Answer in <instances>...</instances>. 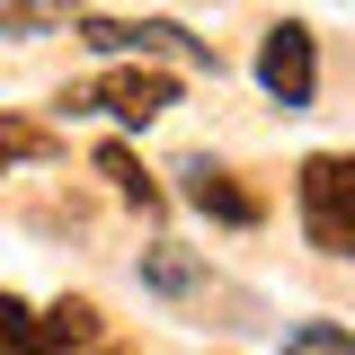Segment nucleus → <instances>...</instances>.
<instances>
[{
    "label": "nucleus",
    "instance_id": "9d476101",
    "mask_svg": "<svg viewBox=\"0 0 355 355\" xmlns=\"http://www.w3.org/2000/svg\"><path fill=\"white\" fill-rule=\"evenodd\" d=\"M18 160H53V133L27 125V116H9V125H0V169H18Z\"/></svg>",
    "mask_w": 355,
    "mask_h": 355
},
{
    "label": "nucleus",
    "instance_id": "f8f14e48",
    "mask_svg": "<svg viewBox=\"0 0 355 355\" xmlns=\"http://www.w3.org/2000/svg\"><path fill=\"white\" fill-rule=\"evenodd\" d=\"M0 347H18V355H36V311L18 302V293H0Z\"/></svg>",
    "mask_w": 355,
    "mask_h": 355
},
{
    "label": "nucleus",
    "instance_id": "7ed1b4c3",
    "mask_svg": "<svg viewBox=\"0 0 355 355\" xmlns=\"http://www.w3.org/2000/svg\"><path fill=\"white\" fill-rule=\"evenodd\" d=\"M71 36H80L89 53H133V62H142V53H169V62H187V71H222L214 44H196L178 18H80Z\"/></svg>",
    "mask_w": 355,
    "mask_h": 355
},
{
    "label": "nucleus",
    "instance_id": "39448f33",
    "mask_svg": "<svg viewBox=\"0 0 355 355\" xmlns=\"http://www.w3.org/2000/svg\"><path fill=\"white\" fill-rule=\"evenodd\" d=\"M178 196H187L196 214L231 222V231H249V222H266V205H258V196H249V187H240L231 169H222V160H205V151H196V160H178Z\"/></svg>",
    "mask_w": 355,
    "mask_h": 355
},
{
    "label": "nucleus",
    "instance_id": "f257e3e1",
    "mask_svg": "<svg viewBox=\"0 0 355 355\" xmlns=\"http://www.w3.org/2000/svg\"><path fill=\"white\" fill-rule=\"evenodd\" d=\"M293 205H302L311 249H329V258H355V151H320V160H302V187H293Z\"/></svg>",
    "mask_w": 355,
    "mask_h": 355
},
{
    "label": "nucleus",
    "instance_id": "f03ea898",
    "mask_svg": "<svg viewBox=\"0 0 355 355\" xmlns=\"http://www.w3.org/2000/svg\"><path fill=\"white\" fill-rule=\"evenodd\" d=\"M62 107H71V116L151 125V116H169V107H178V71H142V62H125V71H98V80H80Z\"/></svg>",
    "mask_w": 355,
    "mask_h": 355
},
{
    "label": "nucleus",
    "instance_id": "9b49d317",
    "mask_svg": "<svg viewBox=\"0 0 355 355\" xmlns=\"http://www.w3.org/2000/svg\"><path fill=\"white\" fill-rule=\"evenodd\" d=\"M284 355H355V338L338 329V320H302V329L284 338Z\"/></svg>",
    "mask_w": 355,
    "mask_h": 355
},
{
    "label": "nucleus",
    "instance_id": "0eeeda50",
    "mask_svg": "<svg viewBox=\"0 0 355 355\" xmlns=\"http://www.w3.org/2000/svg\"><path fill=\"white\" fill-rule=\"evenodd\" d=\"M98 0H0V36H44L53 18H80Z\"/></svg>",
    "mask_w": 355,
    "mask_h": 355
},
{
    "label": "nucleus",
    "instance_id": "423d86ee",
    "mask_svg": "<svg viewBox=\"0 0 355 355\" xmlns=\"http://www.w3.org/2000/svg\"><path fill=\"white\" fill-rule=\"evenodd\" d=\"M98 347V302L62 293L53 311H36V355H89Z\"/></svg>",
    "mask_w": 355,
    "mask_h": 355
},
{
    "label": "nucleus",
    "instance_id": "20e7f679",
    "mask_svg": "<svg viewBox=\"0 0 355 355\" xmlns=\"http://www.w3.org/2000/svg\"><path fill=\"white\" fill-rule=\"evenodd\" d=\"M258 89L284 107V116H302L311 98H320V44H311L302 18H275L258 36Z\"/></svg>",
    "mask_w": 355,
    "mask_h": 355
},
{
    "label": "nucleus",
    "instance_id": "1a4fd4ad",
    "mask_svg": "<svg viewBox=\"0 0 355 355\" xmlns=\"http://www.w3.org/2000/svg\"><path fill=\"white\" fill-rule=\"evenodd\" d=\"M98 169L116 178V196H125V205H142V214H160V187L142 178V160H133L125 142H107V151H98Z\"/></svg>",
    "mask_w": 355,
    "mask_h": 355
},
{
    "label": "nucleus",
    "instance_id": "6e6552de",
    "mask_svg": "<svg viewBox=\"0 0 355 355\" xmlns=\"http://www.w3.org/2000/svg\"><path fill=\"white\" fill-rule=\"evenodd\" d=\"M142 284H151V293H196V284H205V266L187 258V249L160 240V249H142Z\"/></svg>",
    "mask_w": 355,
    "mask_h": 355
},
{
    "label": "nucleus",
    "instance_id": "ddd939ff",
    "mask_svg": "<svg viewBox=\"0 0 355 355\" xmlns=\"http://www.w3.org/2000/svg\"><path fill=\"white\" fill-rule=\"evenodd\" d=\"M0 355H18V347H0Z\"/></svg>",
    "mask_w": 355,
    "mask_h": 355
}]
</instances>
